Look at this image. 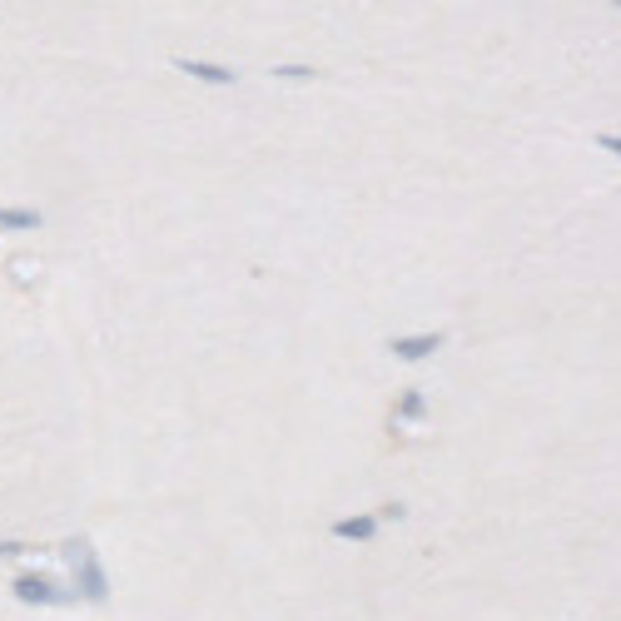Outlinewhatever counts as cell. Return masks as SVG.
<instances>
[{
    "mask_svg": "<svg viewBox=\"0 0 621 621\" xmlns=\"http://www.w3.org/2000/svg\"><path fill=\"white\" fill-rule=\"evenodd\" d=\"M20 552H25L20 542H0V562H5V557H20Z\"/></svg>",
    "mask_w": 621,
    "mask_h": 621,
    "instance_id": "30bf717a",
    "label": "cell"
},
{
    "mask_svg": "<svg viewBox=\"0 0 621 621\" xmlns=\"http://www.w3.org/2000/svg\"><path fill=\"white\" fill-rule=\"evenodd\" d=\"M443 343H448V333H408V338H393L388 353L403 358V363H423V358H433Z\"/></svg>",
    "mask_w": 621,
    "mask_h": 621,
    "instance_id": "3957f363",
    "label": "cell"
},
{
    "mask_svg": "<svg viewBox=\"0 0 621 621\" xmlns=\"http://www.w3.org/2000/svg\"><path fill=\"white\" fill-rule=\"evenodd\" d=\"M45 214L40 209H0V229H40Z\"/></svg>",
    "mask_w": 621,
    "mask_h": 621,
    "instance_id": "8992f818",
    "label": "cell"
},
{
    "mask_svg": "<svg viewBox=\"0 0 621 621\" xmlns=\"http://www.w3.org/2000/svg\"><path fill=\"white\" fill-rule=\"evenodd\" d=\"M383 517H388V522H403V517H408V507H403V502H388V507H383Z\"/></svg>",
    "mask_w": 621,
    "mask_h": 621,
    "instance_id": "9c48e42d",
    "label": "cell"
},
{
    "mask_svg": "<svg viewBox=\"0 0 621 621\" xmlns=\"http://www.w3.org/2000/svg\"><path fill=\"white\" fill-rule=\"evenodd\" d=\"M10 597H15L20 607H65V602H75V592L55 587L45 572H20V577L10 582Z\"/></svg>",
    "mask_w": 621,
    "mask_h": 621,
    "instance_id": "7a4b0ae2",
    "label": "cell"
},
{
    "mask_svg": "<svg viewBox=\"0 0 621 621\" xmlns=\"http://www.w3.org/2000/svg\"><path fill=\"white\" fill-rule=\"evenodd\" d=\"M174 70L194 75L199 85H234V80H239L229 65H214V60H174Z\"/></svg>",
    "mask_w": 621,
    "mask_h": 621,
    "instance_id": "277c9868",
    "label": "cell"
},
{
    "mask_svg": "<svg viewBox=\"0 0 621 621\" xmlns=\"http://www.w3.org/2000/svg\"><path fill=\"white\" fill-rule=\"evenodd\" d=\"M398 413H403V418H423V413H428L423 393H403V398H398Z\"/></svg>",
    "mask_w": 621,
    "mask_h": 621,
    "instance_id": "52a82bcc",
    "label": "cell"
},
{
    "mask_svg": "<svg viewBox=\"0 0 621 621\" xmlns=\"http://www.w3.org/2000/svg\"><path fill=\"white\" fill-rule=\"evenodd\" d=\"M274 75H279V80H313L318 70H313V65H274Z\"/></svg>",
    "mask_w": 621,
    "mask_h": 621,
    "instance_id": "ba28073f",
    "label": "cell"
},
{
    "mask_svg": "<svg viewBox=\"0 0 621 621\" xmlns=\"http://www.w3.org/2000/svg\"><path fill=\"white\" fill-rule=\"evenodd\" d=\"M378 532V517H343V522H333V537H343V542H368Z\"/></svg>",
    "mask_w": 621,
    "mask_h": 621,
    "instance_id": "5b68a950",
    "label": "cell"
},
{
    "mask_svg": "<svg viewBox=\"0 0 621 621\" xmlns=\"http://www.w3.org/2000/svg\"><path fill=\"white\" fill-rule=\"evenodd\" d=\"M65 557L80 562V567H75V572H80V592H75V597L105 607V602H110V582H105V567H100V557L90 552V542H85V537H70V542H65Z\"/></svg>",
    "mask_w": 621,
    "mask_h": 621,
    "instance_id": "6da1fadb",
    "label": "cell"
}]
</instances>
